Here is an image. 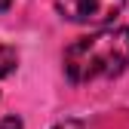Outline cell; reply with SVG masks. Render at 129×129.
Wrapping results in <instances>:
<instances>
[{"label":"cell","instance_id":"obj_5","mask_svg":"<svg viewBox=\"0 0 129 129\" xmlns=\"http://www.w3.org/2000/svg\"><path fill=\"white\" fill-rule=\"evenodd\" d=\"M52 129H86V126H83V120H74V117H68V120H61V123H55Z\"/></svg>","mask_w":129,"mask_h":129},{"label":"cell","instance_id":"obj_3","mask_svg":"<svg viewBox=\"0 0 129 129\" xmlns=\"http://www.w3.org/2000/svg\"><path fill=\"white\" fill-rule=\"evenodd\" d=\"M15 68H19V52H15L12 46L0 43V80H3V77H9Z\"/></svg>","mask_w":129,"mask_h":129},{"label":"cell","instance_id":"obj_1","mask_svg":"<svg viewBox=\"0 0 129 129\" xmlns=\"http://www.w3.org/2000/svg\"><path fill=\"white\" fill-rule=\"evenodd\" d=\"M64 77L71 83H92V80L120 77L129 68V28L105 25L86 37H77L61 55Z\"/></svg>","mask_w":129,"mask_h":129},{"label":"cell","instance_id":"obj_4","mask_svg":"<svg viewBox=\"0 0 129 129\" xmlns=\"http://www.w3.org/2000/svg\"><path fill=\"white\" fill-rule=\"evenodd\" d=\"M0 129H25V126H22V120L15 117V114H9V117L0 120Z\"/></svg>","mask_w":129,"mask_h":129},{"label":"cell","instance_id":"obj_2","mask_svg":"<svg viewBox=\"0 0 129 129\" xmlns=\"http://www.w3.org/2000/svg\"><path fill=\"white\" fill-rule=\"evenodd\" d=\"M126 0H55V9L61 19L74 25H89V28H105L123 12Z\"/></svg>","mask_w":129,"mask_h":129},{"label":"cell","instance_id":"obj_6","mask_svg":"<svg viewBox=\"0 0 129 129\" xmlns=\"http://www.w3.org/2000/svg\"><path fill=\"white\" fill-rule=\"evenodd\" d=\"M9 6H12V0H0V12H6Z\"/></svg>","mask_w":129,"mask_h":129}]
</instances>
